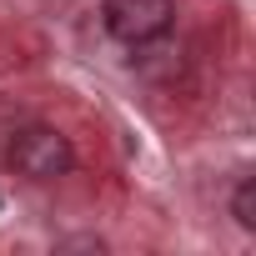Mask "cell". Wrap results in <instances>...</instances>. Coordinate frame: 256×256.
I'll list each match as a JSON object with an SVG mask.
<instances>
[{"instance_id":"6da1fadb","label":"cell","mask_w":256,"mask_h":256,"mask_svg":"<svg viewBox=\"0 0 256 256\" xmlns=\"http://www.w3.org/2000/svg\"><path fill=\"white\" fill-rule=\"evenodd\" d=\"M6 161H10V171H20L30 181H56L76 166V151L56 126H20L6 146Z\"/></svg>"},{"instance_id":"7a4b0ae2","label":"cell","mask_w":256,"mask_h":256,"mask_svg":"<svg viewBox=\"0 0 256 256\" xmlns=\"http://www.w3.org/2000/svg\"><path fill=\"white\" fill-rule=\"evenodd\" d=\"M100 20L106 30L120 40V46H151L161 40L171 26H176V6L171 0H106L100 6Z\"/></svg>"},{"instance_id":"3957f363","label":"cell","mask_w":256,"mask_h":256,"mask_svg":"<svg viewBox=\"0 0 256 256\" xmlns=\"http://www.w3.org/2000/svg\"><path fill=\"white\" fill-rule=\"evenodd\" d=\"M231 216H236L241 231H256V181H251V176L236 186V196H231Z\"/></svg>"}]
</instances>
